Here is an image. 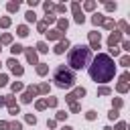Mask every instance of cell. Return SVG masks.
<instances>
[{
  "mask_svg": "<svg viewBox=\"0 0 130 130\" xmlns=\"http://www.w3.org/2000/svg\"><path fill=\"white\" fill-rule=\"evenodd\" d=\"M114 71H116V65L108 55H98L94 59V65L90 67V75L94 81H110L114 77Z\"/></svg>",
  "mask_w": 130,
  "mask_h": 130,
  "instance_id": "obj_1",
  "label": "cell"
},
{
  "mask_svg": "<svg viewBox=\"0 0 130 130\" xmlns=\"http://www.w3.org/2000/svg\"><path fill=\"white\" fill-rule=\"evenodd\" d=\"M90 61V49L88 47H75L69 53V65L73 69H81Z\"/></svg>",
  "mask_w": 130,
  "mask_h": 130,
  "instance_id": "obj_2",
  "label": "cell"
},
{
  "mask_svg": "<svg viewBox=\"0 0 130 130\" xmlns=\"http://www.w3.org/2000/svg\"><path fill=\"white\" fill-rule=\"evenodd\" d=\"M55 81H57L59 88H69V86H73L75 75H73V71H69V69L59 67V69L55 71Z\"/></svg>",
  "mask_w": 130,
  "mask_h": 130,
  "instance_id": "obj_3",
  "label": "cell"
},
{
  "mask_svg": "<svg viewBox=\"0 0 130 130\" xmlns=\"http://www.w3.org/2000/svg\"><path fill=\"white\" fill-rule=\"evenodd\" d=\"M65 47H67V41H65V43H61V45L55 49V51H57V53H63V51H65Z\"/></svg>",
  "mask_w": 130,
  "mask_h": 130,
  "instance_id": "obj_4",
  "label": "cell"
},
{
  "mask_svg": "<svg viewBox=\"0 0 130 130\" xmlns=\"http://www.w3.org/2000/svg\"><path fill=\"white\" fill-rule=\"evenodd\" d=\"M22 51V47L20 45H16V47H12V53H20Z\"/></svg>",
  "mask_w": 130,
  "mask_h": 130,
  "instance_id": "obj_5",
  "label": "cell"
}]
</instances>
